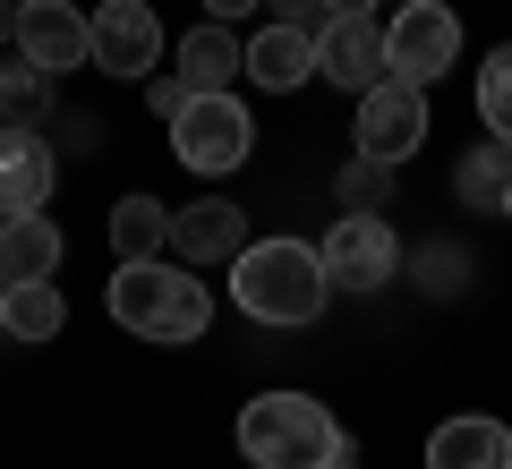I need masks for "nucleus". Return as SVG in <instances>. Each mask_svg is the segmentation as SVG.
<instances>
[{
    "mask_svg": "<svg viewBox=\"0 0 512 469\" xmlns=\"http://www.w3.org/2000/svg\"><path fill=\"white\" fill-rule=\"evenodd\" d=\"M231 299L256 325H316L325 299H333V282H325V265H316L308 239H248V248L231 256Z\"/></svg>",
    "mask_w": 512,
    "mask_h": 469,
    "instance_id": "1",
    "label": "nucleus"
},
{
    "mask_svg": "<svg viewBox=\"0 0 512 469\" xmlns=\"http://www.w3.org/2000/svg\"><path fill=\"white\" fill-rule=\"evenodd\" d=\"M239 452H248L256 469H325L333 452H342V427H333V410L308 401V393H256L248 410H239Z\"/></svg>",
    "mask_w": 512,
    "mask_h": 469,
    "instance_id": "2",
    "label": "nucleus"
},
{
    "mask_svg": "<svg viewBox=\"0 0 512 469\" xmlns=\"http://www.w3.org/2000/svg\"><path fill=\"white\" fill-rule=\"evenodd\" d=\"M453 60H461V18L444 0H402L393 26H384V77H402V86L427 94Z\"/></svg>",
    "mask_w": 512,
    "mask_h": 469,
    "instance_id": "3",
    "label": "nucleus"
},
{
    "mask_svg": "<svg viewBox=\"0 0 512 469\" xmlns=\"http://www.w3.org/2000/svg\"><path fill=\"white\" fill-rule=\"evenodd\" d=\"M171 154H180L197 180H222L256 154V120L231 103V94H188V111L171 120Z\"/></svg>",
    "mask_w": 512,
    "mask_h": 469,
    "instance_id": "4",
    "label": "nucleus"
},
{
    "mask_svg": "<svg viewBox=\"0 0 512 469\" xmlns=\"http://www.w3.org/2000/svg\"><path fill=\"white\" fill-rule=\"evenodd\" d=\"M316 265H325L333 290H384L402 273V239L384 214H342L325 239H316Z\"/></svg>",
    "mask_w": 512,
    "mask_h": 469,
    "instance_id": "5",
    "label": "nucleus"
},
{
    "mask_svg": "<svg viewBox=\"0 0 512 469\" xmlns=\"http://www.w3.org/2000/svg\"><path fill=\"white\" fill-rule=\"evenodd\" d=\"M163 60V18H154V0H103L86 18V69L103 77H154Z\"/></svg>",
    "mask_w": 512,
    "mask_h": 469,
    "instance_id": "6",
    "label": "nucleus"
},
{
    "mask_svg": "<svg viewBox=\"0 0 512 469\" xmlns=\"http://www.w3.org/2000/svg\"><path fill=\"white\" fill-rule=\"evenodd\" d=\"M427 145V94L402 86V77H384V86L359 94V154L367 163H410Z\"/></svg>",
    "mask_w": 512,
    "mask_h": 469,
    "instance_id": "7",
    "label": "nucleus"
},
{
    "mask_svg": "<svg viewBox=\"0 0 512 469\" xmlns=\"http://www.w3.org/2000/svg\"><path fill=\"white\" fill-rule=\"evenodd\" d=\"M18 60L26 69H43V77H69V69H86V9L77 0H18Z\"/></svg>",
    "mask_w": 512,
    "mask_h": 469,
    "instance_id": "8",
    "label": "nucleus"
},
{
    "mask_svg": "<svg viewBox=\"0 0 512 469\" xmlns=\"http://www.w3.org/2000/svg\"><path fill=\"white\" fill-rule=\"evenodd\" d=\"M316 77H333L350 94L384 86V26L376 18H325L316 26Z\"/></svg>",
    "mask_w": 512,
    "mask_h": 469,
    "instance_id": "9",
    "label": "nucleus"
},
{
    "mask_svg": "<svg viewBox=\"0 0 512 469\" xmlns=\"http://www.w3.org/2000/svg\"><path fill=\"white\" fill-rule=\"evenodd\" d=\"M180 265H231L239 248H248V214H239L231 197H205V205H180L171 214V239H163Z\"/></svg>",
    "mask_w": 512,
    "mask_h": 469,
    "instance_id": "10",
    "label": "nucleus"
},
{
    "mask_svg": "<svg viewBox=\"0 0 512 469\" xmlns=\"http://www.w3.org/2000/svg\"><path fill=\"white\" fill-rule=\"evenodd\" d=\"M171 299H180V273H171L163 256H146V265H120V273H111V325L137 333V342H154V333H163Z\"/></svg>",
    "mask_w": 512,
    "mask_h": 469,
    "instance_id": "11",
    "label": "nucleus"
},
{
    "mask_svg": "<svg viewBox=\"0 0 512 469\" xmlns=\"http://www.w3.org/2000/svg\"><path fill=\"white\" fill-rule=\"evenodd\" d=\"M52 145L35 137V128H0V222L9 214H43V197H52Z\"/></svg>",
    "mask_w": 512,
    "mask_h": 469,
    "instance_id": "12",
    "label": "nucleus"
},
{
    "mask_svg": "<svg viewBox=\"0 0 512 469\" xmlns=\"http://www.w3.org/2000/svg\"><path fill=\"white\" fill-rule=\"evenodd\" d=\"M427 469H512V427L504 418H444L436 435H427Z\"/></svg>",
    "mask_w": 512,
    "mask_h": 469,
    "instance_id": "13",
    "label": "nucleus"
},
{
    "mask_svg": "<svg viewBox=\"0 0 512 469\" xmlns=\"http://www.w3.org/2000/svg\"><path fill=\"white\" fill-rule=\"evenodd\" d=\"M239 60H248V77H256V86H265V94H291V86H308V77H316V35H308V26H265V35H248V43H239Z\"/></svg>",
    "mask_w": 512,
    "mask_h": 469,
    "instance_id": "14",
    "label": "nucleus"
},
{
    "mask_svg": "<svg viewBox=\"0 0 512 469\" xmlns=\"http://www.w3.org/2000/svg\"><path fill=\"white\" fill-rule=\"evenodd\" d=\"M180 77H188V94H231V77H248L231 18H205V26L180 35Z\"/></svg>",
    "mask_w": 512,
    "mask_h": 469,
    "instance_id": "15",
    "label": "nucleus"
},
{
    "mask_svg": "<svg viewBox=\"0 0 512 469\" xmlns=\"http://www.w3.org/2000/svg\"><path fill=\"white\" fill-rule=\"evenodd\" d=\"M60 265V222L52 214H9L0 222V290L9 282H52Z\"/></svg>",
    "mask_w": 512,
    "mask_h": 469,
    "instance_id": "16",
    "label": "nucleus"
},
{
    "mask_svg": "<svg viewBox=\"0 0 512 469\" xmlns=\"http://www.w3.org/2000/svg\"><path fill=\"white\" fill-rule=\"evenodd\" d=\"M163 239H171L163 197H120V205H111V256H120V265H146V256H163Z\"/></svg>",
    "mask_w": 512,
    "mask_h": 469,
    "instance_id": "17",
    "label": "nucleus"
},
{
    "mask_svg": "<svg viewBox=\"0 0 512 469\" xmlns=\"http://www.w3.org/2000/svg\"><path fill=\"white\" fill-rule=\"evenodd\" d=\"M504 180H512V145H504V137L470 145V154H461V171H453V188H461V205H470V214H495Z\"/></svg>",
    "mask_w": 512,
    "mask_h": 469,
    "instance_id": "18",
    "label": "nucleus"
},
{
    "mask_svg": "<svg viewBox=\"0 0 512 469\" xmlns=\"http://www.w3.org/2000/svg\"><path fill=\"white\" fill-rule=\"evenodd\" d=\"M69 325V299L52 282H9V342H52Z\"/></svg>",
    "mask_w": 512,
    "mask_h": 469,
    "instance_id": "19",
    "label": "nucleus"
},
{
    "mask_svg": "<svg viewBox=\"0 0 512 469\" xmlns=\"http://www.w3.org/2000/svg\"><path fill=\"white\" fill-rule=\"evenodd\" d=\"M43 111H52V77L26 69V60H9V69H0V128H35Z\"/></svg>",
    "mask_w": 512,
    "mask_h": 469,
    "instance_id": "20",
    "label": "nucleus"
},
{
    "mask_svg": "<svg viewBox=\"0 0 512 469\" xmlns=\"http://www.w3.org/2000/svg\"><path fill=\"white\" fill-rule=\"evenodd\" d=\"M333 197H342V214H384V205H393V163H367V154H350L342 180H333Z\"/></svg>",
    "mask_w": 512,
    "mask_h": 469,
    "instance_id": "21",
    "label": "nucleus"
},
{
    "mask_svg": "<svg viewBox=\"0 0 512 469\" xmlns=\"http://www.w3.org/2000/svg\"><path fill=\"white\" fill-rule=\"evenodd\" d=\"M478 120H487V137L512 145V43H495L478 69Z\"/></svg>",
    "mask_w": 512,
    "mask_h": 469,
    "instance_id": "22",
    "label": "nucleus"
},
{
    "mask_svg": "<svg viewBox=\"0 0 512 469\" xmlns=\"http://www.w3.org/2000/svg\"><path fill=\"white\" fill-rule=\"evenodd\" d=\"M205 325H214V290H205L197 273H180V299H171V316H163V333H154V350H180V342H197Z\"/></svg>",
    "mask_w": 512,
    "mask_h": 469,
    "instance_id": "23",
    "label": "nucleus"
},
{
    "mask_svg": "<svg viewBox=\"0 0 512 469\" xmlns=\"http://www.w3.org/2000/svg\"><path fill=\"white\" fill-rule=\"evenodd\" d=\"M419 282L436 290V299H453V290L470 282V256H461L453 239H427V248H419Z\"/></svg>",
    "mask_w": 512,
    "mask_h": 469,
    "instance_id": "24",
    "label": "nucleus"
},
{
    "mask_svg": "<svg viewBox=\"0 0 512 469\" xmlns=\"http://www.w3.org/2000/svg\"><path fill=\"white\" fill-rule=\"evenodd\" d=\"M146 103L163 111V120H180V111H188V77H180V69H154V77H146Z\"/></svg>",
    "mask_w": 512,
    "mask_h": 469,
    "instance_id": "25",
    "label": "nucleus"
},
{
    "mask_svg": "<svg viewBox=\"0 0 512 469\" xmlns=\"http://www.w3.org/2000/svg\"><path fill=\"white\" fill-rule=\"evenodd\" d=\"M256 9H274L282 26H308V35L325 26V0H256Z\"/></svg>",
    "mask_w": 512,
    "mask_h": 469,
    "instance_id": "26",
    "label": "nucleus"
},
{
    "mask_svg": "<svg viewBox=\"0 0 512 469\" xmlns=\"http://www.w3.org/2000/svg\"><path fill=\"white\" fill-rule=\"evenodd\" d=\"M325 18H376V0H325Z\"/></svg>",
    "mask_w": 512,
    "mask_h": 469,
    "instance_id": "27",
    "label": "nucleus"
},
{
    "mask_svg": "<svg viewBox=\"0 0 512 469\" xmlns=\"http://www.w3.org/2000/svg\"><path fill=\"white\" fill-rule=\"evenodd\" d=\"M256 0H205V18H248Z\"/></svg>",
    "mask_w": 512,
    "mask_h": 469,
    "instance_id": "28",
    "label": "nucleus"
},
{
    "mask_svg": "<svg viewBox=\"0 0 512 469\" xmlns=\"http://www.w3.org/2000/svg\"><path fill=\"white\" fill-rule=\"evenodd\" d=\"M325 469H359V452H350V444H342V452H333V461H325Z\"/></svg>",
    "mask_w": 512,
    "mask_h": 469,
    "instance_id": "29",
    "label": "nucleus"
},
{
    "mask_svg": "<svg viewBox=\"0 0 512 469\" xmlns=\"http://www.w3.org/2000/svg\"><path fill=\"white\" fill-rule=\"evenodd\" d=\"M9 26H18V0H0V35H9Z\"/></svg>",
    "mask_w": 512,
    "mask_h": 469,
    "instance_id": "30",
    "label": "nucleus"
},
{
    "mask_svg": "<svg viewBox=\"0 0 512 469\" xmlns=\"http://www.w3.org/2000/svg\"><path fill=\"white\" fill-rule=\"evenodd\" d=\"M495 214H504V222H512V180H504V197H495Z\"/></svg>",
    "mask_w": 512,
    "mask_h": 469,
    "instance_id": "31",
    "label": "nucleus"
},
{
    "mask_svg": "<svg viewBox=\"0 0 512 469\" xmlns=\"http://www.w3.org/2000/svg\"><path fill=\"white\" fill-rule=\"evenodd\" d=\"M0 342H9V290H0Z\"/></svg>",
    "mask_w": 512,
    "mask_h": 469,
    "instance_id": "32",
    "label": "nucleus"
}]
</instances>
